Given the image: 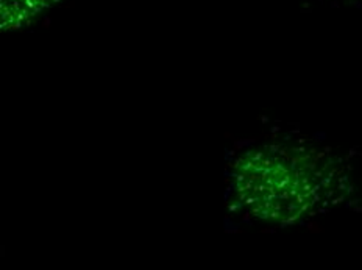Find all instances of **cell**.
<instances>
[{
    "label": "cell",
    "instance_id": "1",
    "mask_svg": "<svg viewBox=\"0 0 362 270\" xmlns=\"http://www.w3.org/2000/svg\"><path fill=\"white\" fill-rule=\"evenodd\" d=\"M62 0H0V27L6 32H19L35 25Z\"/></svg>",
    "mask_w": 362,
    "mask_h": 270
}]
</instances>
